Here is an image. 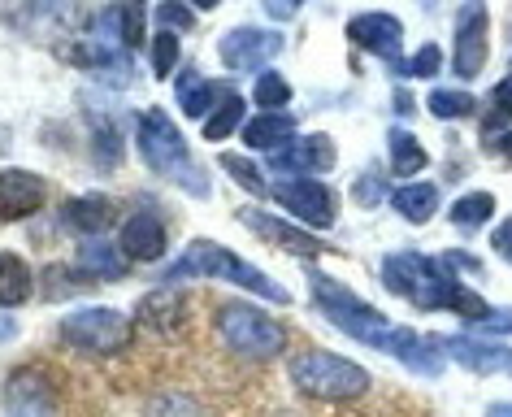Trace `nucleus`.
I'll list each match as a JSON object with an SVG mask.
<instances>
[{"instance_id":"f257e3e1","label":"nucleus","mask_w":512,"mask_h":417,"mask_svg":"<svg viewBox=\"0 0 512 417\" xmlns=\"http://www.w3.org/2000/svg\"><path fill=\"white\" fill-rule=\"evenodd\" d=\"M382 287L391 296L408 300L421 313H456L460 322L478 326L482 318H491V305L465 287L460 278L447 270L439 257H421V252H391L382 261Z\"/></svg>"},{"instance_id":"f03ea898","label":"nucleus","mask_w":512,"mask_h":417,"mask_svg":"<svg viewBox=\"0 0 512 417\" xmlns=\"http://www.w3.org/2000/svg\"><path fill=\"white\" fill-rule=\"evenodd\" d=\"M183 278H217V283L243 287V292L270 300V305H291V292H287L283 283H274V278L265 274L261 265L243 261L239 252L213 244V239H191L183 257H174V261L161 270V283H165V287L183 283Z\"/></svg>"},{"instance_id":"7ed1b4c3","label":"nucleus","mask_w":512,"mask_h":417,"mask_svg":"<svg viewBox=\"0 0 512 417\" xmlns=\"http://www.w3.org/2000/svg\"><path fill=\"white\" fill-rule=\"evenodd\" d=\"M135 144H139V157H144V166L152 174H161V179L178 183L187 196H209V174L196 157H191L183 131L174 126V118L165 109H144L135 118Z\"/></svg>"},{"instance_id":"20e7f679","label":"nucleus","mask_w":512,"mask_h":417,"mask_svg":"<svg viewBox=\"0 0 512 417\" xmlns=\"http://www.w3.org/2000/svg\"><path fill=\"white\" fill-rule=\"evenodd\" d=\"M309 296H313L317 313H322L339 335H348V339H356V344H365L374 352L391 348V331H395L391 318L378 313L365 296H356L352 287H343L339 278H330L322 270H309Z\"/></svg>"},{"instance_id":"39448f33","label":"nucleus","mask_w":512,"mask_h":417,"mask_svg":"<svg viewBox=\"0 0 512 417\" xmlns=\"http://www.w3.org/2000/svg\"><path fill=\"white\" fill-rule=\"evenodd\" d=\"M287 374L296 391L313 400H326V404H348V400H361L374 374L365 365H356L352 357H339L330 348H304L296 357L287 361Z\"/></svg>"},{"instance_id":"423d86ee","label":"nucleus","mask_w":512,"mask_h":417,"mask_svg":"<svg viewBox=\"0 0 512 417\" xmlns=\"http://www.w3.org/2000/svg\"><path fill=\"white\" fill-rule=\"evenodd\" d=\"M213 326L222 335V344L235 352V357H248V361H274L287 352V326L265 313L261 305L252 300H222L213 309Z\"/></svg>"},{"instance_id":"0eeeda50","label":"nucleus","mask_w":512,"mask_h":417,"mask_svg":"<svg viewBox=\"0 0 512 417\" xmlns=\"http://www.w3.org/2000/svg\"><path fill=\"white\" fill-rule=\"evenodd\" d=\"M57 339L83 357H118L135 344V322L109 305H79L57 322Z\"/></svg>"},{"instance_id":"6e6552de","label":"nucleus","mask_w":512,"mask_h":417,"mask_svg":"<svg viewBox=\"0 0 512 417\" xmlns=\"http://www.w3.org/2000/svg\"><path fill=\"white\" fill-rule=\"evenodd\" d=\"M0 409H5V417H57L61 413L57 374L40 361L14 365L5 374V383H0Z\"/></svg>"},{"instance_id":"1a4fd4ad","label":"nucleus","mask_w":512,"mask_h":417,"mask_svg":"<svg viewBox=\"0 0 512 417\" xmlns=\"http://www.w3.org/2000/svg\"><path fill=\"white\" fill-rule=\"evenodd\" d=\"M270 196L291 222L309 226V231H330V226H335V196H330V187L322 179L287 174L283 183L270 187Z\"/></svg>"},{"instance_id":"9d476101","label":"nucleus","mask_w":512,"mask_h":417,"mask_svg":"<svg viewBox=\"0 0 512 417\" xmlns=\"http://www.w3.org/2000/svg\"><path fill=\"white\" fill-rule=\"evenodd\" d=\"M491 14H486V0H465L456 14V48H452V70L456 79L473 83L486 70V57H491Z\"/></svg>"},{"instance_id":"9b49d317","label":"nucleus","mask_w":512,"mask_h":417,"mask_svg":"<svg viewBox=\"0 0 512 417\" xmlns=\"http://www.w3.org/2000/svg\"><path fill=\"white\" fill-rule=\"evenodd\" d=\"M74 5L79 0H5L0 22L22 40H53L74 22Z\"/></svg>"},{"instance_id":"f8f14e48","label":"nucleus","mask_w":512,"mask_h":417,"mask_svg":"<svg viewBox=\"0 0 512 417\" xmlns=\"http://www.w3.org/2000/svg\"><path fill=\"white\" fill-rule=\"evenodd\" d=\"M283 44L287 40L270 27H235L217 40V57H222V66L230 74H252V70L261 74L278 53H283Z\"/></svg>"},{"instance_id":"ddd939ff","label":"nucleus","mask_w":512,"mask_h":417,"mask_svg":"<svg viewBox=\"0 0 512 417\" xmlns=\"http://www.w3.org/2000/svg\"><path fill=\"white\" fill-rule=\"evenodd\" d=\"M239 222L248 226L252 235H261L270 248H283L291 252V257H304V261H313V257H322L326 244L317 239L309 226H300V222H287V218H274V213H265V209H239Z\"/></svg>"},{"instance_id":"4468645a","label":"nucleus","mask_w":512,"mask_h":417,"mask_svg":"<svg viewBox=\"0 0 512 417\" xmlns=\"http://www.w3.org/2000/svg\"><path fill=\"white\" fill-rule=\"evenodd\" d=\"M443 357L465 365L469 374H512V348L486 335H439Z\"/></svg>"},{"instance_id":"2eb2a0df","label":"nucleus","mask_w":512,"mask_h":417,"mask_svg":"<svg viewBox=\"0 0 512 417\" xmlns=\"http://www.w3.org/2000/svg\"><path fill=\"white\" fill-rule=\"evenodd\" d=\"M348 40L356 48H365V53L382 57L391 70L404 61L400 57L404 53V22L395 18V14H356L348 22Z\"/></svg>"},{"instance_id":"dca6fc26","label":"nucleus","mask_w":512,"mask_h":417,"mask_svg":"<svg viewBox=\"0 0 512 417\" xmlns=\"http://www.w3.org/2000/svg\"><path fill=\"white\" fill-rule=\"evenodd\" d=\"M44 196H48V183L35 170H22V166L0 170V222L35 218L44 209Z\"/></svg>"},{"instance_id":"f3484780","label":"nucleus","mask_w":512,"mask_h":417,"mask_svg":"<svg viewBox=\"0 0 512 417\" xmlns=\"http://www.w3.org/2000/svg\"><path fill=\"white\" fill-rule=\"evenodd\" d=\"M87 35L122 48V53H131V48L144 44V5H135V0H109L105 9H96L92 31Z\"/></svg>"},{"instance_id":"a211bd4d","label":"nucleus","mask_w":512,"mask_h":417,"mask_svg":"<svg viewBox=\"0 0 512 417\" xmlns=\"http://www.w3.org/2000/svg\"><path fill=\"white\" fill-rule=\"evenodd\" d=\"M387 352L417 378H439L443 365H447L439 335H421V331H413V326H395Z\"/></svg>"},{"instance_id":"6ab92c4d","label":"nucleus","mask_w":512,"mask_h":417,"mask_svg":"<svg viewBox=\"0 0 512 417\" xmlns=\"http://www.w3.org/2000/svg\"><path fill=\"white\" fill-rule=\"evenodd\" d=\"M118 248L135 261H144V265H157L165 252H170V235H165V222L157 218L152 209H139L131 213V218L122 222V231H118Z\"/></svg>"},{"instance_id":"aec40b11","label":"nucleus","mask_w":512,"mask_h":417,"mask_svg":"<svg viewBox=\"0 0 512 417\" xmlns=\"http://www.w3.org/2000/svg\"><path fill=\"white\" fill-rule=\"evenodd\" d=\"M335 139L330 135H300V139H291V144H283L278 153H270V166L274 170H287V174H326V170H335Z\"/></svg>"},{"instance_id":"412c9836","label":"nucleus","mask_w":512,"mask_h":417,"mask_svg":"<svg viewBox=\"0 0 512 417\" xmlns=\"http://www.w3.org/2000/svg\"><path fill=\"white\" fill-rule=\"evenodd\" d=\"M113 222H118V205L100 192L70 196L66 205H61V226H66L74 239H100Z\"/></svg>"},{"instance_id":"4be33fe9","label":"nucleus","mask_w":512,"mask_h":417,"mask_svg":"<svg viewBox=\"0 0 512 417\" xmlns=\"http://www.w3.org/2000/svg\"><path fill=\"white\" fill-rule=\"evenodd\" d=\"M291 139H296V118H291L287 109H274V113L261 109L243 122V144L256 148V153H278Z\"/></svg>"},{"instance_id":"5701e85b","label":"nucleus","mask_w":512,"mask_h":417,"mask_svg":"<svg viewBox=\"0 0 512 417\" xmlns=\"http://www.w3.org/2000/svg\"><path fill=\"white\" fill-rule=\"evenodd\" d=\"M96 287V278L83 270L79 261L66 265V261H53V265H44V274H40V296L48 300V305H66V300H79L87 296Z\"/></svg>"},{"instance_id":"b1692460","label":"nucleus","mask_w":512,"mask_h":417,"mask_svg":"<svg viewBox=\"0 0 512 417\" xmlns=\"http://www.w3.org/2000/svg\"><path fill=\"white\" fill-rule=\"evenodd\" d=\"M74 261H79L96 283H122V278L131 274V257H126L118 244H109V239H87V244H79V257Z\"/></svg>"},{"instance_id":"393cba45","label":"nucleus","mask_w":512,"mask_h":417,"mask_svg":"<svg viewBox=\"0 0 512 417\" xmlns=\"http://www.w3.org/2000/svg\"><path fill=\"white\" fill-rule=\"evenodd\" d=\"M35 270L27 265V257H22V252H0V309H22L27 305V300L35 296Z\"/></svg>"},{"instance_id":"a878e982","label":"nucleus","mask_w":512,"mask_h":417,"mask_svg":"<svg viewBox=\"0 0 512 417\" xmlns=\"http://www.w3.org/2000/svg\"><path fill=\"white\" fill-rule=\"evenodd\" d=\"M391 209L400 213L404 222L413 226H426L434 213H439V187L434 183H404L391 192Z\"/></svg>"},{"instance_id":"bb28decb","label":"nucleus","mask_w":512,"mask_h":417,"mask_svg":"<svg viewBox=\"0 0 512 417\" xmlns=\"http://www.w3.org/2000/svg\"><path fill=\"white\" fill-rule=\"evenodd\" d=\"M217 100L222 105H213V113L204 118V139L209 144H222V139H230L235 131H243V96L235 92V87H217Z\"/></svg>"},{"instance_id":"cd10ccee","label":"nucleus","mask_w":512,"mask_h":417,"mask_svg":"<svg viewBox=\"0 0 512 417\" xmlns=\"http://www.w3.org/2000/svg\"><path fill=\"white\" fill-rule=\"evenodd\" d=\"M387 157H391V174L395 179H408V174H421L426 170V148H421V139L413 131H404V126H391L387 131Z\"/></svg>"},{"instance_id":"c85d7f7f","label":"nucleus","mask_w":512,"mask_h":417,"mask_svg":"<svg viewBox=\"0 0 512 417\" xmlns=\"http://www.w3.org/2000/svg\"><path fill=\"white\" fill-rule=\"evenodd\" d=\"M174 96H178V105H183V118H209L213 113V100H217V87L204 79V74L196 70H183L174 79Z\"/></svg>"},{"instance_id":"c756f323","label":"nucleus","mask_w":512,"mask_h":417,"mask_svg":"<svg viewBox=\"0 0 512 417\" xmlns=\"http://www.w3.org/2000/svg\"><path fill=\"white\" fill-rule=\"evenodd\" d=\"M122 157H126V148H122L118 122L92 113V166H96L100 174H113V170L122 166Z\"/></svg>"},{"instance_id":"7c9ffc66","label":"nucleus","mask_w":512,"mask_h":417,"mask_svg":"<svg viewBox=\"0 0 512 417\" xmlns=\"http://www.w3.org/2000/svg\"><path fill=\"white\" fill-rule=\"evenodd\" d=\"M495 196L491 192H469V196H460L456 205H452V213H447V218H452V226L460 235H473L478 231V226H486L495 218Z\"/></svg>"},{"instance_id":"2f4dec72","label":"nucleus","mask_w":512,"mask_h":417,"mask_svg":"<svg viewBox=\"0 0 512 417\" xmlns=\"http://www.w3.org/2000/svg\"><path fill=\"white\" fill-rule=\"evenodd\" d=\"M426 109L443 122H456V118H473V113H478V100L469 92H460V87H439V92L426 96Z\"/></svg>"},{"instance_id":"473e14b6","label":"nucleus","mask_w":512,"mask_h":417,"mask_svg":"<svg viewBox=\"0 0 512 417\" xmlns=\"http://www.w3.org/2000/svg\"><path fill=\"white\" fill-rule=\"evenodd\" d=\"M252 105H261L265 113L287 109L291 105V83L278 70H261L256 74V83H252Z\"/></svg>"},{"instance_id":"72a5a7b5","label":"nucleus","mask_w":512,"mask_h":417,"mask_svg":"<svg viewBox=\"0 0 512 417\" xmlns=\"http://www.w3.org/2000/svg\"><path fill=\"white\" fill-rule=\"evenodd\" d=\"M178 53H183V44H178L174 31H157L148 40V66H152V79H170L178 70Z\"/></svg>"},{"instance_id":"f704fd0d","label":"nucleus","mask_w":512,"mask_h":417,"mask_svg":"<svg viewBox=\"0 0 512 417\" xmlns=\"http://www.w3.org/2000/svg\"><path fill=\"white\" fill-rule=\"evenodd\" d=\"M222 161V170L235 179L243 192H252V196H270V183H265V170L256 166V161H248V157H239V153H222L217 157Z\"/></svg>"},{"instance_id":"c9c22d12","label":"nucleus","mask_w":512,"mask_h":417,"mask_svg":"<svg viewBox=\"0 0 512 417\" xmlns=\"http://www.w3.org/2000/svg\"><path fill=\"white\" fill-rule=\"evenodd\" d=\"M443 70V48L439 44H421L413 57H404L395 74H404V79H434V74Z\"/></svg>"},{"instance_id":"e433bc0d","label":"nucleus","mask_w":512,"mask_h":417,"mask_svg":"<svg viewBox=\"0 0 512 417\" xmlns=\"http://www.w3.org/2000/svg\"><path fill=\"white\" fill-rule=\"evenodd\" d=\"M144 417H209V409L196 400V396H178V391H170V396H157L144 409Z\"/></svg>"},{"instance_id":"4c0bfd02","label":"nucleus","mask_w":512,"mask_h":417,"mask_svg":"<svg viewBox=\"0 0 512 417\" xmlns=\"http://www.w3.org/2000/svg\"><path fill=\"white\" fill-rule=\"evenodd\" d=\"M157 27L174 31V35L196 31V9H191L187 0H161V5H157Z\"/></svg>"},{"instance_id":"58836bf2","label":"nucleus","mask_w":512,"mask_h":417,"mask_svg":"<svg viewBox=\"0 0 512 417\" xmlns=\"http://www.w3.org/2000/svg\"><path fill=\"white\" fill-rule=\"evenodd\" d=\"M382 196H391L382 174H361V183H352V200H356V205H365V209H378Z\"/></svg>"},{"instance_id":"ea45409f","label":"nucleus","mask_w":512,"mask_h":417,"mask_svg":"<svg viewBox=\"0 0 512 417\" xmlns=\"http://www.w3.org/2000/svg\"><path fill=\"white\" fill-rule=\"evenodd\" d=\"M478 335H486V339H504V335H512V309H491V318H482L478 326H473Z\"/></svg>"},{"instance_id":"a19ab883","label":"nucleus","mask_w":512,"mask_h":417,"mask_svg":"<svg viewBox=\"0 0 512 417\" xmlns=\"http://www.w3.org/2000/svg\"><path fill=\"white\" fill-rule=\"evenodd\" d=\"M261 9L270 14L274 22H291L304 9V0H261Z\"/></svg>"},{"instance_id":"79ce46f5","label":"nucleus","mask_w":512,"mask_h":417,"mask_svg":"<svg viewBox=\"0 0 512 417\" xmlns=\"http://www.w3.org/2000/svg\"><path fill=\"white\" fill-rule=\"evenodd\" d=\"M491 248H495V257H499V261H508V265H512V218L495 226V235H491Z\"/></svg>"},{"instance_id":"37998d69","label":"nucleus","mask_w":512,"mask_h":417,"mask_svg":"<svg viewBox=\"0 0 512 417\" xmlns=\"http://www.w3.org/2000/svg\"><path fill=\"white\" fill-rule=\"evenodd\" d=\"M491 105L504 113V118H512V74H504V79L495 83V92H491Z\"/></svg>"},{"instance_id":"c03bdc74","label":"nucleus","mask_w":512,"mask_h":417,"mask_svg":"<svg viewBox=\"0 0 512 417\" xmlns=\"http://www.w3.org/2000/svg\"><path fill=\"white\" fill-rule=\"evenodd\" d=\"M14 335H18V318L14 313H0V348H5Z\"/></svg>"},{"instance_id":"a18cd8bd","label":"nucleus","mask_w":512,"mask_h":417,"mask_svg":"<svg viewBox=\"0 0 512 417\" xmlns=\"http://www.w3.org/2000/svg\"><path fill=\"white\" fill-rule=\"evenodd\" d=\"M491 148H499V153H504V157H508V166H512V131H508V135H499V139H495V144H491Z\"/></svg>"},{"instance_id":"49530a36","label":"nucleus","mask_w":512,"mask_h":417,"mask_svg":"<svg viewBox=\"0 0 512 417\" xmlns=\"http://www.w3.org/2000/svg\"><path fill=\"white\" fill-rule=\"evenodd\" d=\"M395 109H400L404 118H408V113H413L417 105H413V96H408V92H400V96H395Z\"/></svg>"},{"instance_id":"de8ad7c7","label":"nucleus","mask_w":512,"mask_h":417,"mask_svg":"<svg viewBox=\"0 0 512 417\" xmlns=\"http://www.w3.org/2000/svg\"><path fill=\"white\" fill-rule=\"evenodd\" d=\"M187 5L196 9V14H209V9H217V5H222V0H187Z\"/></svg>"},{"instance_id":"09e8293b","label":"nucleus","mask_w":512,"mask_h":417,"mask_svg":"<svg viewBox=\"0 0 512 417\" xmlns=\"http://www.w3.org/2000/svg\"><path fill=\"white\" fill-rule=\"evenodd\" d=\"M5 148H9V131H0V153H5Z\"/></svg>"},{"instance_id":"8fccbe9b","label":"nucleus","mask_w":512,"mask_h":417,"mask_svg":"<svg viewBox=\"0 0 512 417\" xmlns=\"http://www.w3.org/2000/svg\"><path fill=\"white\" fill-rule=\"evenodd\" d=\"M135 5H144V0H135Z\"/></svg>"}]
</instances>
